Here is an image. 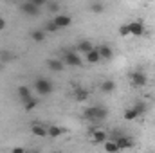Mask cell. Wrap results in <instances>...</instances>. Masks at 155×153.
Here are the masks:
<instances>
[{"instance_id":"obj_1","label":"cell","mask_w":155,"mask_h":153,"mask_svg":"<svg viewBox=\"0 0 155 153\" xmlns=\"http://www.w3.org/2000/svg\"><path fill=\"white\" fill-rule=\"evenodd\" d=\"M35 90L38 92L40 96H49V94L54 90V86H52V83H51L47 77H38V79L35 81Z\"/></svg>"},{"instance_id":"obj_2","label":"cell","mask_w":155,"mask_h":153,"mask_svg":"<svg viewBox=\"0 0 155 153\" xmlns=\"http://www.w3.org/2000/svg\"><path fill=\"white\" fill-rule=\"evenodd\" d=\"M63 63L69 67H81L83 65L78 50H63Z\"/></svg>"},{"instance_id":"obj_3","label":"cell","mask_w":155,"mask_h":153,"mask_svg":"<svg viewBox=\"0 0 155 153\" xmlns=\"http://www.w3.org/2000/svg\"><path fill=\"white\" fill-rule=\"evenodd\" d=\"M110 139H114L117 142V146H119V150H128V148H132L134 146V141H132V137H128V135H119V132H114V135L110 137Z\"/></svg>"},{"instance_id":"obj_4","label":"cell","mask_w":155,"mask_h":153,"mask_svg":"<svg viewBox=\"0 0 155 153\" xmlns=\"http://www.w3.org/2000/svg\"><path fill=\"white\" fill-rule=\"evenodd\" d=\"M146 81H148V77H146L144 72H141V70H135V72H132V74H130V85H132V86H135V88L144 86V85H146Z\"/></svg>"},{"instance_id":"obj_5","label":"cell","mask_w":155,"mask_h":153,"mask_svg":"<svg viewBox=\"0 0 155 153\" xmlns=\"http://www.w3.org/2000/svg\"><path fill=\"white\" fill-rule=\"evenodd\" d=\"M20 9H22V13L24 15H27V16H38L40 15V7L38 5H35L33 2H24L22 5H20Z\"/></svg>"},{"instance_id":"obj_6","label":"cell","mask_w":155,"mask_h":153,"mask_svg":"<svg viewBox=\"0 0 155 153\" xmlns=\"http://www.w3.org/2000/svg\"><path fill=\"white\" fill-rule=\"evenodd\" d=\"M130 27V36H143L144 34V24L141 20H134L128 24Z\"/></svg>"},{"instance_id":"obj_7","label":"cell","mask_w":155,"mask_h":153,"mask_svg":"<svg viewBox=\"0 0 155 153\" xmlns=\"http://www.w3.org/2000/svg\"><path fill=\"white\" fill-rule=\"evenodd\" d=\"M90 137H92V141H94L96 144H103V142L108 139L107 132L101 130V128H92V130H90Z\"/></svg>"},{"instance_id":"obj_8","label":"cell","mask_w":155,"mask_h":153,"mask_svg":"<svg viewBox=\"0 0 155 153\" xmlns=\"http://www.w3.org/2000/svg\"><path fill=\"white\" fill-rule=\"evenodd\" d=\"M83 119L88 121V122H92V124H97V122H99V119H97V106H88V108H85V110H83Z\"/></svg>"},{"instance_id":"obj_9","label":"cell","mask_w":155,"mask_h":153,"mask_svg":"<svg viewBox=\"0 0 155 153\" xmlns=\"http://www.w3.org/2000/svg\"><path fill=\"white\" fill-rule=\"evenodd\" d=\"M54 24H56L60 29H63V27H69V25L72 24V18H71L69 15H58V16L54 18Z\"/></svg>"},{"instance_id":"obj_10","label":"cell","mask_w":155,"mask_h":153,"mask_svg":"<svg viewBox=\"0 0 155 153\" xmlns=\"http://www.w3.org/2000/svg\"><path fill=\"white\" fill-rule=\"evenodd\" d=\"M31 133L36 135V137H49L47 128H45L43 124H40V122H33V126H31Z\"/></svg>"},{"instance_id":"obj_11","label":"cell","mask_w":155,"mask_h":153,"mask_svg":"<svg viewBox=\"0 0 155 153\" xmlns=\"http://www.w3.org/2000/svg\"><path fill=\"white\" fill-rule=\"evenodd\" d=\"M47 67L54 72H61L65 69V63H63V60H47Z\"/></svg>"},{"instance_id":"obj_12","label":"cell","mask_w":155,"mask_h":153,"mask_svg":"<svg viewBox=\"0 0 155 153\" xmlns=\"http://www.w3.org/2000/svg\"><path fill=\"white\" fill-rule=\"evenodd\" d=\"M18 96H20V101H22V103H25V101H29L31 97H35L33 92H31V88H29V86H24V85L18 86Z\"/></svg>"},{"instance_id":"obj_13","label":"cell","mask_w":155,"mask_h":153,"mask_svg":"<svg viewBox=\"0 0 155 153\" xmlns=\"http://www.w3.org/2000/svg\"><path fill=\"white\" fill-rule=\"evenodd\" d=\"M47 133H49V137H51V139H56V137H60V135H63V133H65V128L56 126V124H51V126L47 128Z\"/></svg>"},{"instance_id":"obj_14","label":"cell","mask_w":155,"mask_h":153,"mask_svg":"<svg viewBox=\"0 0 155 153\" xmlns=\"http://www.w3.org/2000/svg\"><path fill=\"white\" fill-rule=\"evenodd\" d=\"M97 50H99V56H101L103 60H110V58L114 56V50H112V47H108V45H99Z\"/></svg>"},{"instance_id":"obj_15","label":"cell","mask_w":155,"mask_h":153,"mask_svg":"<svg viewBox=\"0 0 155 153\" xmlns=\"http://www.w3.org/2000/svg\"><path fill=\"white\" fill-rule=\"evenodd\" d=\"M103 148H105V151H108V153H116L119 151V146H117V142L114 141V139H107L105 142H103Z\"/></svg>"},{"instance_id":"obj_16","label":"cell","mask_w":155,"mask_h":153,"mask_svg":"<svg viewBox=\"0 0 155 153\" xmlns=\"http://www.w3.org/2000/svg\"><path fill=\"white\" fill-rule=\"evenodd\" d=\"M88 90H85V88H79V86H76L74 88V99L76 101H87L88 99Z\"/></svg>"},{"instance_id":"obj_17","label":"cell","mask_w":155,"mask_h":153,"mask_svg":"<svg viewBox=\"0 0 155 153\" xmlns=\"http://www.w3.org/2000/svg\"><path fill=\"white\" fill-rule=\"evenodd\" d=\"M92 49H94V47H92V43H90L88 40H81V41L76 45V50L78 52H83V54H87V52L92 50Z\"/></svg>"},{"instance_id":"obj_18","label":"cell","mask_w":155,"mask_h":153,"mask_svg":"<svg viewBox=\"0 0 155 153\" xmlns=\"http://www.w3.org/2000/svg\"><path fill=\"white\" fill-rule=\"evenodd\" d=\"M85 56H87V61H88V63H97V61L101 60V56H99V50H97V49L88 50Z\"/></svg>"},{"instance_id":"obj_19","label":"cell","mask_w":155,"mask_h":153,"mask_svg":"<svg viewBox=\"0 0 155 153\" xmlns=\"http://www.w3.org/2000/svg\"><path fill=\"white\" fill-rule=\"evenodd\" d=\"M101 90H103L105 94H110V92H114V90H116V81H112V79H107V81H103V83H101Z\"/></svg>"},{"instance_id":"obj_20","label":"cell","mask_w":155,"mask_h":153,"mask_svg":"<svg viewBox=\"0 0 155 153\" xmlns=\"http://www.w3.org/2000/svg\"><path fill=\"white\" fill-rule=\"evenodd\" d=\"M137 117H139V112H137L134 106H130V108L124 112V115H123L124 121H134V119H137Z\"/></svg>"},{"instance_id":"obj_21","label":"cell","mask_w":155,"mask_h":153,"mask_svg":"<svg viewBox=\"0 0 155 153\" xmlns=\"http://www.w3.org/2000/svg\"><path fill=\"white\" fill-rule=\"evenodd\" d=\"M90 11H92V13H96V15L103 13V11H105V5H103V2H92V4H90Z\"/></svg>"},{"instance_id":"obj_22","label":"cell","mask_w":155,"mask_h":153,"mask_svg":"<svg viewBox=\"0 0 155 153\" xmlns=\"http://www.w3.org/2000/svg\"><path fill=\"white\" fill-rule=\"evenodd\" d=\"M36 106H38V101H36L35 97H31L29 101H25V103H24V110H25V112H31V110H35Z\"/></svg>"},{"instance_id":"obj_23","label":"cell","mask_w":155,"mask_h":153,"mask_svg":"<svg viewBox=\"0 0 155 153\" xmlns=\"http://www.w3.org/2000/svg\"><path fill=\"white\" fill-rule=\"evenodd\" d=\"M134 108H135V110L139 112V115H143L144 112H146V110H148V105H146L144 101H137V103L134 105Z\"/></svg>"},{"instance_id":"obj_24","label":"cell","mask_w":155,"mask_h":153,"mask_svg":"<svg viewBox=\"0 0 155 153\" xmlns=\"http://www.w3.org/2000/svg\"><path fill=\"white\" fill-rule=\"evenodd\" d=\"M107 117H108V110H107L105 106H97V119H99V122L105 121Z\"/></svg>"},{"instance_id":"obj_25","label":"cell","mask_w":155,"mask_h":153,"mask_svg":"<svg viewBox=\"0 0 155 153\" xmlns=\"http://www.w3.org/2000/svg\"><path fill=\"white\" fill-rule=\"evenodd\" d=\"M31 38L35 40V41H43L45 40V31H33Z\"/></svg>"},{"instance_id":"obj_26","label":"cell","mask_w":155,"mask_h":153,"mask_svg":"<svg viewBox=\"0 0 155 153\" xmlns=\"http://www.w3.org/2000/svg\"><path fill=\"white\" fill-rule=\"evenodd\" d=\"M58 29H60V27H58V25L54 24V20H52V22H47V24H45V33H56Z\"/></svg>"},{"instance_id":"obj_27","label":"cell","mask_w":155,"mask_h":153,"mask_svg":"<svg viewBox=\"0 0 155 153\" xmlns=\"http://www.w3.org/2000/svg\"><path fill=\"white\" fill-rule=\"evenodd\" d=\"M119 34H121L123 38L130 36V27H128V24H124V25H121V27H119Z\"/></svg>"},{"instance_id":"obj_28","label":"cell","mask_w":155,"mask_h":153,"mask_svg":"<svg viewBox=\"0 0 155 153\" xmlns=\"http://www.w3.org/2000/svg\"><path fill=\"white\" fill-rule=\"evenodd\" d=\"M47 7H49V13H58L60 11V4L58 2H49Z\"/></svg>"},{"instance_id":"obj_29","label":"cell","mask_w":155,"mask_h":153,"mask_svg":"<svg viewBox=\"0 0 155 153\" xmlns=\"http://www.w3.org/2000/svg\"><path fill=\"white\" fill-rule=\"evenodd\" d=\"M0 60H2V61H11V60H13V56L9 54V50H2V54H0Z\"/></svg>"},{"instance_id":"obj_30","label":"cell","mask_w":155,"mask_h":153,"mask_svg":"<svg viewBox=\"0 0 155 153\" xmlns=\"http://www.w3.org/2000/svg\"><path fill=\"white\" fill-rule=\"evenodd\" d=\"M29 2H33L35 5H38V7H41L43 4H45V0H29Z\"/></svg>"},{"instance_id":"obj_31","label":"cell","mask_w":155,"mask_h":153,"mask_svg":"<svg viewBox=\"0 0 155 153\" xmlns=\"http://www.w3.org/2000/svg\"><path fill=\"white\" fill-rule=\"evenodd\" d=\"M5 27H7V24H5V20H4V18L0 16V31H4Z\"/></svg>"},{"instance_id":"obj_32","label":"cell","mask_w":155,"mask_h":153,"mask_svg":"<svg viewBox=\"0 0 155 153\" xmlns=\"http://www.w3.org/2000/svg\"><path fill=\"white\" fill-rule=\"evenodd\" d=\"M13 151H15V153H22V151H24V148H13Z\"/></svg>"},{"instance_id":"obj_33","label":"cell","mask_w":155,"mask_h":153,"mask_svg":"<svg viewBox=\"0 0 155 153\" xmlns=\"http://www.w3.org/2000/svg\"><path fill=\"white\" fill-rule=\"evenodd\" d=\"M2 69H4V65H2V61H0V70H2Z\"/></svg>"}]
</instances>
